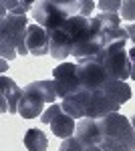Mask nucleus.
Wrapping results in <instances>:
<instances>
[{"label": "nucleus", "instance_id": "nucleus-1", "mask_svg": "<svg viewBox=\"0 0 135 151\" xmlns=\"http://www.w3.org/2000/svg\"><path fill=\"white\" fill-rule=\"evenodd\" d=\"M61 107L73 119H103L111 113H117L121 105L115 103L105 91L81 89L75 95L63 99Z\"/></svg>", "mask_w": 135, "mask_h": 151}, {"label": "nucleus", "instance_id": "nucleus-2", "mask_svg": "<svg viewBox=\"0 0 135 151\" xmlns=\"http://www.w3.org/2000/svg\"><path fill=\"white\" fill-rule=\"evenodd\" d=\"M28 20L26 16H16V14H2L0 22V52L2 58L12 60L18 55H28L26 47V32H28Z\"/></svg>", "mask_w": 135, "mask_h": 151}, {"label": "nucleus", "instance_id": "nucleus-3", "mask_svg": "<svg viewBox=\"0 0 135 151\" xmlns=\"http://www.w3.org/2000/svg\"><path fill=\"white\" fill-rule=\"evenodd\" d=\"M56 99V85L55 81H34L30 83L18 105V115L22 119H36L45 111V103H55Z\"/></svg>", "mask_w": 135, "mask_h": 151}, {"label": "nucleus", "instance_id": "nucleus-4", "mask_svg": "<svg viewBox=\"0 0 135 151\" xmlns=\"http://www.w3.org/2000/svg\"><path fill=\"white\" fill-rule=\"evenodd\" d=\"M101 65L113 79H117V81L129 79L131 77V60H129V52L125 50V42H115L109 48H105Z\"/></svg>", "mask_w": 135, "mask_h": 151}, {"label": "nucleus", "instance_id": "nucleus-5", "mask_svg": "<svg viewBox=\"0 0 135 151\" xmlns=\"http://www.w3.org/2000/svg\"><path fill=\"white\" fill-rule=\"evenodd\" d=\"M77 73H79L81 87L87 91H103V87L109 83V79H113L105 70V67L95 58H79Z\"/></svg>", "mask_w": 135, "mask_h": 151}, {"label": "nucleus", "instance_id": "nucleus-6", "mask_svg": "<svg viewBox=\"0 0 135 151\" xmlns=\"http://www.w3.org/2000/svg\"><path fill=\"white\" fill-rule=\"evenodd\" d=\"M99 121H101L103 133L107 137L123 141L131 151H135V129L131 125V119L129 117L119 115V113H111V115L103 117Z\"/></svg>", "mask_w": 135, "mask_h": 151}, {"label": "nucleus", "instance_id": "nucleus-7", "mask_svg": "<svg viewBox=\"0 0 135 151\" xmlns=\"http://www.w3.org/2000/svg\"><path fill=\"white\" fill-rule=\"evenodd\" d=\"M53 81L56 85V97L61 99H67L83 89L79 81V73H77V65L73 63H63L61 67H56L53 70Z\"/></svg>", "mask_w": 135, "mask_h": 151}, {"label": "nucleus", "instance_id": "nucleus-8", "mask_svg": "<svg viewBox=\"0 0 135 151\" xmlns=\"http://www.w3.org/2000/svg\"><path fill=\"white\" fill-rule=\"evenodd\" d=\"M40 121L46 123V125H51L53 133H55L56 137H61V139H69V137H73V131H77L75 119L69 117L67 113L63 111V107L56 105V103H53L45 113L40 115Z\"/></svg>", "mask_w": 135, "mask_h": 151}, {"label": "nucleus", "instance_id": "nucleus-9", "mask_svg": "<svg viewBox=\"0 0 135 151\" xmlns=\"http://www.w3.org/2000/svg\"><path fill=\"white\" fill-rule=\"evenodd\" d=\"M24 91L20 87H16V83L8 79L6 75H2L0 79V101H2V111H8V113H18V105L22 99Z\"/></svg>", "mask_w": 135, "mask_h": 151}, {"label": "nucleus", "instance_id": "nucleus-10", "mask_svg": "<svg viewBox=\"0 0 135 151\" xmlns=\"http://www.w3.org/2000/svg\"><path fill=\"white\" fill-rule=\"evenodd\" d=\"M75 137L83 143V145H101L103 137V127L99 119H81L77 123V131H75Z\"/></svg>", "mask_w": 135, "mask_h": 151}, {"label": "nucleus", "instance_id": "nucleus-11", "mask_svg": "<svg viewBox=\"0 0 135 151\" xmlns=\"http://www.w3.org/2000/svg\"><path fill=\"white\" fill-rule=\"evenodd\" d=\"M26 47L28 52L34 57H43L46 52H51V40L48 35L43 26L38 24H28V32H26Z\"/></svg>", "mask_w": 135, "mask_h": 151}, {"label": "nucleus", "instance_id": "nucleus-12", "mask_svg": "<svg viewBox=\"0 0 135 151\" xmlns=\"http://www.w3.org/2000/svg\"><path fill=\"white\" fill-rule=\"evenodd\" d=\"M103 91L111 97L115 103L123 105L131 99V87H127L125 81H117V79H109V83L103 87Z\"/></svg>", "mask_w": 135, "mask_h": 151}, {"label": "nucleus", "instance_id": "nucleus-13", "mask_svg": "<svg viewBox=\"0 0 135 151\" xmlns=\"http://www.w3.org/2000/svg\"><path fill=\"white\" fill-rule=\"evenodd\" d=\"M24 147L28 151H46L48 139L40 129H28L24 133Z\"/></svg>", "mask_w": 135, "mask_h": 151}, {"label": "nucleus", "instance_id": "nucleus-14", "mask_svg": "<svg viewBox=\"0 0 135 151\" xmlns=\"http://www.w3.org/2000/svg\"><path fill=\"white\" fill-rule=\"evenodd\" d=\"M0 6H2V14H16V16H24V12L28 10V8H32L34 2H8V0H2L0 2Z\"/></svg>", "mask_w": 135, "mask_h": 151}, {"label": "nucleus", "instance_id": "nucleus-15", "mask_svg": "<svg viewBox=\"0 0 135 151\" xmlns=\"http://www.w3.org/2000/svg\"><path fill=\"white\" fill-rule=\"evenodd\" d=\"M101 147L103 149H107V151H131L127 145H125L123 141H119V139H113V137H103L101 141Z\"/></svg>", "mask_w": 135, "mask_h": 151}, {"label": "nucleus", "instance_id": "nucleus-16", "mask_svg": "<svg viewBox=\"0 0 135 151\" xmlns=\"http://www.w3.org/2000/svg\"><path fill=\"white\" fill-rule=\"evenodd\" d=\"M97 6L101 8V12H107V14H117V10H121L123 2H119V0H101V2H97Z\"/></svg>", "mask_w": 135, "mask_h": 151}, {"label": "nucleus", "instance_id": "nucleus-17", "mask_svg": "<svg viewBox=\"0 0 135 151\" xmlns=\"http://www.w3.org/2000/svg\"><path fill=\"white\" fill-rule=\"evenodd\" d=\"M58 151H83V143L77 137H69L61 143V149Z\"/></svg>", "mask_w": 135, "mask_h": 151}, {"label": "nucleus", "instance_id": "nucleus-18", "mask_svg": "<svg viewBox=\"0 0 135 151\" xmlns=\"http://www.w3.org/2000/svg\"><path fill=\"white\" fill-rule=\"evenodd\" d=\"M121 16L125 20H135V0H125L121 6Z\"/></svg>", "mask_w": 135, "mask_h": 151}, {"label": "nucleus", "instance_id": "nucleus-19", "mask_svg": "<svg viewBox=\"0 0 135 151\" xmlns=\"http://www.w3.org/2000/svg\"><path fill=\"white\" fill-rule=\"evenodd\" d=\"M129 60H131V79L135 81V47L129 50Z\"/></svg>", "mask_w": 135, "mask_h": 151}, {"label": "nucleus", "instance_id": "nucleus-20", "mask_svg": "<svg viewBox=\"0 0 135 151\" xmlns=\"http://www.w3.org/2000/svg\"><path fill=\"white\" fill-rule=\"evenodd\" d=\"M125 32H127V36H129V40L135 42V22L127 24V26H125Z\"/></svg>", "mask_w": 135, "mask_h": 151}, {"label": "nucleus", "instance_id": "nucleus-21", "mask_svg": "<svg viewBox=\"0 0 135 151\" xmlns=\"http://www.w3.org/2000/svg\"><path fill=\"white\" fill-rule=\"evenodd\" d=\"M83 151H107L101 145H83Z\"/></svg>", "mask_w": 135, "mask_h": 151}, {"label": "nucleus", "instance_id": "nucleus-22", "mask_svg": "<svg viewBox=\"0 0 135 151\" xmlns=\"http://www.w3.org/2000/svg\"><path fill=\"white\" fill-rule=\"evenodd\" d=\"M131 119V125H133V129H135V117H129Z\"/></svg>", "mask_w": 135, "mask_h": 151}]
</instances>
